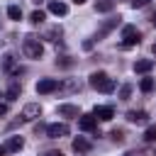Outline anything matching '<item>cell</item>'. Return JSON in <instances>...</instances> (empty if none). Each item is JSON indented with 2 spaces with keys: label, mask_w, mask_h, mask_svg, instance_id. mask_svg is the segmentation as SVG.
Returning <instances> with one entry per match:
<instances>
[{
  "label": "cell",
  "mask_w": 156,
  "mask_h": 156,
  "mask_svg": "<svg viewBox=\"0 0 156 156\" xmlns=\"http://www.w3.org/2000/svg\"><path fill=\"white\" fill-rule=\"evenodd\" d=\"M88 83H90V88H95V90H100V93H112V90H115V80H112L105 71H93V73L88 76Z\"/></svg>",
  "instance_id": "obj_1"
},
{
  "label": "cell",
  "mask_w": 156,
  "mask_h": 156,
  "mask_svg": "<svg viewBox=\"0 0 156 156\" xmlns=\"http://www.w3.org/2000/svg\"><path fill=\"white\" fill-rule=\"evenodd\" d=\"M22 49H24V54H27L29 58H41V56H44V44H41V39L34 37V34H27V37L22 39Z\"/></svg>",
  "instance_id": "obj_2"
},
{
  "label": "cell",
  "mask_w": 156,
  "mask_h": 156,
  "mask_svg": "<svg viewBox=\"0 0 156 156\" xmlns=\"http://www.w3.org/2000/svg\"><path fill=\"white\" fill-rule=\"evenodd\" d=\"M122 46L124 49H129V46H134V44H139V39H141V34L136 32V27H132V24H127L124 29H122Z\"/></svg>",
  "instance_id": "obj_3"
},
{
  "label": "cell",
  "mask_w": 156,
  "mask_h": 156,
  "mask_svg": "<svg viewBox=\"0 0 156 156\" xmlns=\"http://www.w3.org/2000/svg\"><path fill=\"white\" fill-rule=\"evenodd\" d=\"M24 122H32V119H39L41 117V105L39 102H29V105H24L22 107V115H20Z\"/></svg>",
  "instance_id": "obj_4"
},
{
  "label": "cell",
  "mask_w": 156,
  "mask_h": 156,
  "mask_svg": "<svg viewBox=\"0 0 156 156\" xmlns=\"http://www.w3.org/2000/svg\"><path fill=\"white\" fill-rule=\"evenodd\" d=\"M58 80L56 78H41L39 83H37V93L39 95H46V93H54V90H58Z\"/></svg>",
  "instance_id": "obj_5"
},
{
  "label": "cell",
  "mask_w": 156,
  "mask_h": 156,
  "mask_svg": "<svg viewBox=\"0 0 156 156\" xmlns=\"http://www.w3.org/2000/svg\"><path fill=\"white\" fill-rule=\"evenodd\" d=\"M66 134H68V124H63V122H56V124H49L46 127V136L49 139H61Z\"/></svg>",
  "instance_id": "obj_6"
},
{
  "label": "cell",
  "mask_w": 156,
  "mask_h": 156,
  "mask_svg": "<svg viewBox=\"0 0 156 156\" xmlns=\"http://www.w3.org/2000/svg\"><path fill=\"white\" fill-rule=\"evenodd\" d=\"M93 117L100 119V122H110V119L115 117V110H112L110 105H98V107L93 110Z\"/></svg>",
  "instance_id": "obj_7"
},
{
  "label": "cell",
  "mask_w": 156,
  "mask_h": 156,
  "mask_svg": "<svg viewBox=\"0 0 156 156\" xmlns=\"http://www.w3.org/2000/svg\"><path fill=\"white\" fill-rule=\"evenodd\" d=\"M119 22H122V17H119V15H117V17H110V20H105V24H102V27H100V32L95 34V39H102L105 34H110V32H112V29H115Z\"/></svg>",
  "instance_id": "obj_8"
},
{
  "label": "cell",
  "mask_w": 156,
  "mask_h": 156,
  "mask_svg": "<svg viewBox=\"0 0 156 156\" xmlns=\"http://www.w3.org/2000/svg\"><path fill=\"white\" fill-rule=\"evenodd\" d=\"M78 127H80L83 132H95L98 119H95L93 115H80V117H78Z\"/></svg>",
  "instance_id": "obj_9"
},
{
  "label": "cell",
  "mask_w": 156,
  "mask_h": 156,
  "mask_svg": "<svg viewBox=\"0 0 156 156\" xmlns=\"http://www.w3.org/2000/svg\"><path fill=\"white\" fill-rule=\"evenodd\" d=\"M49 12L56 15V17H63V15L68 12V5H66L63 0H49Z\"/></svg>",
  "instance_id": "obj_10"
},
{
  "label": "cell",
  "mask_w": 156,
  "mask_h": 156,
  "mask_svg": "<svg viewBox=\"0 0 156 156\" xmlns=\"http://www.w3.org/2000/svg\"><path fill=\"white\" fill-rule=\"evenodd\" d=\"M127 119H129L132 124H146V122H149V115H146L144 110H129V112H127Z\"/></svg>",
  "instance_id": "obj_11"
},
{
  "label": "cell",
  "mask_w": 156,
  "mask_h": 156,
  "mask_svg": "<svg viewBox=\"0 0 156 156\" xmlns=\"http://www.w3.org/2000/svg\"><path fill=\"white\" fill-rule=\"evenodd\" d=\"M73 151L76 154H88L90 149H93V144H90V139H85V136H78V139H73Z\"/></svg>",
  "instance_id": "obj_12"
},
{
  "label": "cell",
  "mask_w": 156,
  "mask_h": 156,
  "mask_svg": "<svg viewBox=\"0 0 156 156\" xmlns=\"http://www.w3.org/2000/svg\"><path fill=\"white\" fill-rule=\"evenodd\" d=\"M61 34H63V29H61L58 24H54V27H49V29L44 32V39H49V41H54V44H58V39H61Z\"/></svg>",
  "instance_id": "obj_13"
},
{
  "label": "cell",
  "mask_w": 156,
  "mask_h": 156,
  "mask_svg": "<svg viewBox=\"0 0 156 156\" xmlns=\"http://www.w3.org/2000/svg\"><path fill=\"white\" fill-rule=\"evenodd\" d=\"M154 68V61L151 58H139V61H134V73H149Z\"/></svg>",
  "instance_id": "obj_14"
},
{
  "label": "cell",
  "mask_w": 156,
  "mask_h": 156,
  "mask_svg": "<svg viewBox=\"0 0 156 156\" xmlns=\"http://www.w3.org/2000/svg\"><path fill=\"white\" fill-rule=\"evenodd\" d=\"M22 146H24V139H22V136H10V139H7V144H5V149H7L10 154L20 151Z\"/></svg>",
  "instance_id": "obj_15"
},
{
  "label": "cell",
  "mask_w": 156,
  "mask_h": 156,
  "mask_svg": "<svg viewBox=\"0 0 156 156\" xmlns=\"http://www.w3.org/2000/svg\"><path fill=\"white\" fill-rule=\"evenodd\" d=\"M58 115H63V117H80V110L76 105H58Z\"/></svg>",
  "instance_id": "obj_16"
},
{
  "label": "cell",
  "mask_w": 156,
  "mask_h": 156,
  "mask_svg": "<svg viewBox=\"0 0 156 156\" xmlns=\"http://www.w3.org/2000/svg\"><path fill=\"white\" fill-rule=\"evenodd\" d=\"M20 93H22V88H20L17 83H12V85L7 88V93H5V98H7V102H15V100L20 98Z\"/></svg>",
  "instance_id": "obj_17"
},
{
  "label": "cell",
  "mask_w": 156,
  "mask_h": 156,
  "mask_svg": "<svg viewBox=\"0 0 156 156\" xmlns=\"http://www.w3.org/2000/svg\"><path fill=\"white\" fill-rule=\"evenodd\" d=\"M115 7V0H98L95 2V12H110Z\"/></svg>",
  "instance_id": "obj_18"
},
{
  "label": "cell",
  "mask_w": 156,
  "mask_h": 156,
  "mask_svg": "<svg viewBox=\"0 0 156 156\" xmlns=\"http://www.w3.org/2000/svg\"><path fill=\"white\" fill-rule=\"evenodd\" d=\"M44 20H46V12H44V10H34V12L29 15V22H32V24H41Z\"/></svg>",
  "instance_id": "obj_19"
},
{
  "label": "cell",
  "mask_w": 156,
  "mask_h": 156,
  "mask_svg": "<svg viewBox=\"0 0 156 156\" xmlns=\"http://www.w3.org/2000/svg\"><path fill=\"white\" fill-rule=\"evenodd\" d=\"M2 68L5 71H20V68H15V56L12 54H5L2 56Z\"/></svg>",
  "instance_id": "obj_20"
},
{
  "label": "cell",
  "mask_w": 156,
  "mask_h": 156,
  "mask_svg": "<svg viewBox=\"0 0 156 156\" xmlns=\"http://www.w3.org/2000/svg\"><path fill=\"white\" fill-rule=\"evenodd\" d=\"M7 15H10V20H22V10H20V5H10V7H7Z\"/></svg>",
  "instance_id": "obj_21"
},
{
  "label": "cell",
  "mask_w": 156,
  "mask_h": 156,
  "mask_svg": "<svg viewBox=\"0 0 156 156\" xmlns=\"http://www.w3.org/2000/svg\"><path fill=\"white\" fill-rule=\"evenodd\" d=\"M80 85H78V80H66V83H61L58 85V90H68V93H73V90H78Z\"/></svg>",
  "instance_id": "obj_22"
},
{
  "label": "cell",
  "mask_w": 156,
  "mask_h": 156,
  "mask_svg": "<svg viewBox=\"0 0 156 156\" xmlns=\"http://www.w3.org/2000/svg\"><path fill=\"white\" fill-rule=\"evenodd\" d=\"M139 88H141L144 93H151V90H154V78H141Z\"/></svg>",
  "instance_id": "obj_23"
},
{
  "label": "cell",
  "mask_w": 156,
  "mask_h": 156,
  "mask_svg": "<svg viewBox=\"0 0 156 156\" xmlns=\"http://www.w3.org/2000/svg\"><path fill=\"white\" fill-rule=\"evenodd\" d=\"M144 139H146L149 144H154V141H156V124H151V127L144 132Z\"/></svg>",
  "instance_id": "obj_24"
},
{
  "label": "cell",
  "mask_w": 156,
  "mask_h": 156,
  "mask_svg": "<svg viewBox=\"0 0 156 156\" xmlns=\"http://www.w3.org/2000/svg\"><path fill=\"white\" fill-rule=\"evenodd\" d=\"M110 136H112V141H117V144H122V141H124V132H122V129H112V132H110Z\"/></svg>",
  "instance_id": "obj_25"
},
{
  "label": "cell",
  "mask_w": 156,
  "mask_h": 156,
  "mask_svg": "<svg viewBox=\"0 0 156 156\" xmlns=\"http://www.w3.org/2000/svg\"><path fill=\"white\" fill-rule=\"evenodd\" d=\"M129 95H132V85H122L119 88V98L122 100H129Z\"/></svg>",
  "instance_id": "obj_26"
},
{
  "label": "cell",
  "mask_w": 156,
  "mask_h": 156,
  "mask_svg": "<svg viewBox=\"0 0 156 156\" xmlns=\"http://www.w3.org/2000/svg\"><path fill=\"white\" fill-rule=\"evenodd\" d=\"M149 2H151V0H129V5H132L134 10H136V7H146Z\"/></svg>",
  "instance_id": "obj_27"
},
{
  "label": "cell",
  "mask_w": 156,
  "mask_h": 156,
  "mask_svg": "<svg viewBox=\"0 0 156 156\" xmlns=\"http://www.w3.org/2000/svg\"><path fill=\"white\" fill-rule=\"evenodd\" d=\"M56 63H58V66H63V68H68V66H71L73 61H71L68 56H61V58H56Z\"/></svg>",
  "instance_id": "obj_28"
},
{
  "label": "cell",
  "mask_w": 156,
  "mask_h": 156,
  "mask_svg": "<svg viewBox=\"0 0 156 156\" xmlns=\"http://www.w3.org/2000/svg\"><path fill=\"white\" fill-rule=\"evenodd\" d=\"M124 156H146V151H141V149H134V151H127Z\"/></svg>",
  "instance_id": "obj_29"
},
{
  "label": "cell",
  "mask_w": 156,
  "mask_h": 156,
  "mask_svg": "<svg viewBox=\"0 0 156 156\" xmlns=\"http://www.w3.org/2000/svg\"><path fill=\"white\" fill-rule=\"evenodd\" d=\"M5 115H7V105H5V102H0V117H5Z\"/></svg>",
  "instance_id": "obj_30"
},
{
  "label": "cell",
  "mask_w": 156,
  "mask_h": 156,
  "mask_svg": "<svg viewBox=\"0 0 156 156\" xmlns=\"http://www.w3.org/2000/svg\"><path fill=\"white\" fill-rule=\"evenodd\" d=\"M44 156H63V154H61V151H46Z\"/></svg>",
  "instance_id": "obj_31"
},
{
  "label": "cell",
  "mask_w": 156,
  "mask_h": 156,
  "mask_svg": "<svg viewBox=\"0 0 156 156\" xmlns=\"http://www.w3.org/2000/svg\"><path fill=\"white\" fill-rule=\"evenodd\" d=\"M5 154H7V149H5V146H0V156H5Z\"/></svg>",
  "instance_id": "obj_32"
},
{
  "label": "cell",
  "mask_w": 156,
  "mask_h": 156,
  "mask_svg": "<svg viewBox=\"0 0 156 156\" xmlns=\"http://www.w3.org/2000/svg\"><path fill=\"white\" fill-rule=\"evenodd\" d=\"M73 2H76V5H83V2H85V0H73Z\"/></svg>",
  "instance_id": "obj_33"
},
{
  "label": "cell",
  "mask_w": 156,
  "mask_h": 156,
  "mask_svg": "<svg viewBox=\"0 0 156 156\" xmlns=\"http://www.w3.org/2000/svg\"><path fill=\"white\" fill-rule=\"evenodd\" d=\"M151 24H154V27H156V15H154V17H151Z\"/></svg>",
  "instance_id": "obj_34"
},
{
  "label": "cell",
  "mask_w": 156,
  "mask_h": 156,
  "mask_svg": "<svg viewBox=\"0 0 156 156\" xmlns=\"http://www.w3.org/2000/svg\"><path fill=\"white\" fill-rule=\"evenodd\" d=\"M151 49H154V54H156V44H154V46H151Z\"/></svg>",
  "instance_id": "obj_35"
},
{
  "label": "cell",
  "mask_w": 156,
  "mask_h": 156,
  "mask_svg": "<svg viewBox=\"0 0 156 156\" xmlns=\"http://www.w3.org/2000/svg\"><path fill=\"white\" fill-rule=\"evenodd\" d=\"M34 2H41V0H34Z\"/></svg>",
  "instance_id": "obj_36"
}]
</instances>
